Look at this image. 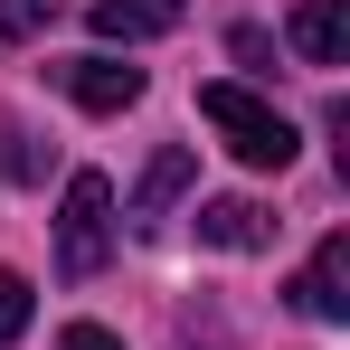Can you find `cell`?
Listing matches in <instances>:
<instances>
[{
  "mask_svg": "<svg viewBox=\"0 0 350 350\" xmlns=\"http://www.w3.org/2000/svg\"><path fill=\"white\" fill-rule=\"evenodd\" d=\"M180 10H189V0H85L95 38H123V48H133V38H171Z\"/></svg>",
  "mask_w": 350,
  "mask_h": 350,
  "instance_id": "8992f818",
  "label": "cell"
},
{
  "mask_svg": "<svg viewBox=\"0 0 350 350\" xmlns=\"http://www.w3.org/2000/svg\"><path fill=\"white\" fill-rule=\"evenodd\" d=\"M48 161H38V133L29 123H0V180H38Z\"/></svg>",
  "mask_w": 350,
  "mask_h": 350,
  "instance_id": "9c48e42d",
  "label": "cell"
},
{
  "mask_svg": "<svg viewBox=\"0 0 350 350\" xmlns=\"http://www.w3.org/2000/svg\"><path fill=\"white\" fill-rule=\"evenodd\" d=\"M293 303H303L312 322H350V228H332L312 246V265L293 275Z\"/></svg>",
  "mask_w": 350,
  "mask_h": 350,
  "instance_id": "3957f363",
  "label": "cell"
},
{
  "mask_svg": "<svg viewBox=\"0 0 350 350\" xmlns=\"http://www.w3.org/2000/svg\"><path fill=\"white\" fill-rule=\"evenodd\" d=\"M19 332H29V275H10V265H0V350L19 341Z\"/></svg>",
  "mask_w": 350,
  "mask_h": 350,
  "instance_id": "30bf717a",
  "label": "cell"
},
{
  "mask_svg": "<svg viewBox=\"0 0 350 350\" xmlns=\"http://www.w3.org/2000/svg\"><path fill=\"white\" fill-rule=\"evenodd\" d=\"M57 85L85 114H133V105H142V66H123V57H66Z\"/></svg>",
  "mask_w": 350,
  "mask_h": 350,
  "instance_id": "277c9868",
  "label": "cell"
},
{
  "mask_svg": "<svg viewBox=\"0 0 350 350\" xmlns=\"http://www.w3.org/2000/svg\"><path fill=\"white\" fill-rule=\"evenodd\" d=\"M189 180H199V161H189L180 142H171V152H152V171L133 180V228H161V208H171Z\"/></svg>",
  "mask_w": 350,
  "mask_h": 350,
  "instance_id": "ba28073f",
  "label": "cell"
},
{
  "mask_svg": "<svg viewBox=\"0 0 350 350\" xmlns=\"http://www.w3.org/2000/svg\"><path fill=\"white\" fill-rule=\"evenodd\" d=\"M293 57L341 66L350 57V0H293Z\"/></svg>",
  "mask_w": 350,
  "mask_h": 350,
  "instance_id": "5b68a950",
  "label": "cell"
},
{
  "mask_svg": "<svg viewBox=\"0 0 350 350\" xmlns=\"http://www.w3.org/2000/svg\"><path fill=\"white\" fill-rule=\"evenodd\" d=\"M57 350H123V341L105 332V322H66V332H57Z\"/></svg>",
  "mask_w": 350,
  "mask_h": 350,
  "instance_id": "7c38bea8",
  "label": "cell"
},
{
  "mask_svg": "<svg viewBox=\"0 0 350 350\" xmlns=\"http://www.w3.org/2000/svg\"><path fill=\"white\" fill-rule=\"evenodd\" d=\"M105 256H114V189H105V171H76L66 180V208H57V275L85 284Z\"/></svg>",
  "mask_w": 350,
  "mask_h": 350,
  "instance_id": "7a4b0ae2",
  "label": "cell"
},
{
  "mask_svg": "<svg viewBox=\"0 0 350 350\" xmlns=\"http://www.w3.org/2000/svg\"><path fill=\"white\" fill-rule=\"evenodd\" d=\"M57 19V0H0V38H38Z\"/></svg>",
  "mask_w": 350,
  "mask_h": 350,
  "instance_id": "8fae6325",
  "label": "cell"
},
{
  "mask_svg": "<svg viewBox=\"0 0 350 350\" xmlns=\"http://www.w3.org/2000/svg\"><path fill=\"white\" fill-rule=\"evenodd\" d=\"M199 246H228V256H256V246H275V218H265L256 199H208V208H199Z\"/></svg>",
  "mask_w": 350,
  "mask_h": 350,
  "instance_id": "52a82bcc",
  "label": "cell"
},
{
  "mask_svg": "<svg viewBox=\"0 0 350 350\" xmlns=\"http://www.w3.org/2000/svg\"><path fill=\"white\" fill-rule=\"evenodd\" d=\"M199 114L218 123V142H228L246 171H293V152H303L293 114H284V105H265L256 85H237V76H208V85H199Z\"/></svg>",
  "mask_w": 350,
  "mask_h": 350,
  "instance_id": "6da1fadb",
  "label": "cell"
}]
</instances>
